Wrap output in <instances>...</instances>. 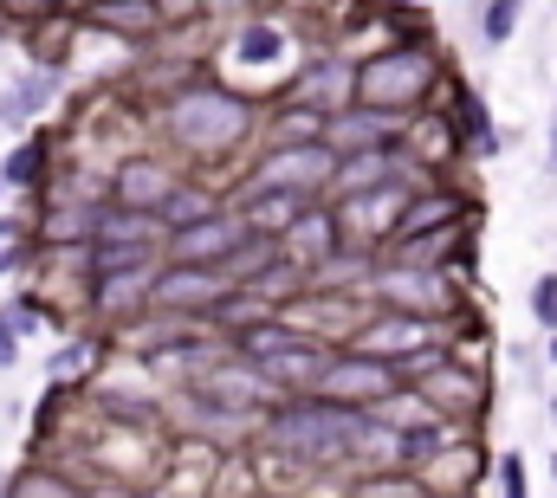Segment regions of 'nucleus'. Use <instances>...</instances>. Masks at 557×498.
<instances>
[{"label": "nucleus", "mask_w": 557, "mask_h": 498, "mask_svg": "<svg viewBox=\"0 0 557 498\" xmlns=\"http://www.w3.org/2000/svg\"><path fill=\"white\" fill-rule=\"evenodd\" d=\"M376 414L363 408H344V401H324V395H292L278 401L260 427V440L273 447L285 466H305V473H350L357 480V453L370 440Z\"/></svg>", "instance_id": "nucleus-1"}, {"label": "nucleus", "mask_w": 557, "mask_h": 498, "mask_svg": "<svg viewBox=\"0 0 557 498\" xmlns=\"http://www.w3.org/2000/svg\"><path fill=\"white\" fill-rule=\"evenodd\" d=\"M156 124L169 136V149L195 155V162H227L234 149H247L260 124H267V104L260 98H240L227 85H182L162 98Z\"/></svg>", "instance_id": "nucleus-2"}, {"label": "nucleus", "mask_w": 557, "mask_h": 498, "mask_svg": "<svg viewBox=\"0 0 557 498\" xmlns=\"http://www.w3.org/2000/svg\"><path fill=\"white\" fill-rule=\"evenodd\" d=\"M441 85H447V65H441V46H428V39H389L357 59V104L383 111V117L416 124L421 111H434Z\"/></svg>", "instance_id": "nucleus-3"}, {"label": "nucleus", "mask_w": 557, "mask_h": 498, "mask_svg": "<svg viewBox=\"0 0 557 498\" xmlns=\"http://www.w3.org/2000/svg\"><path fill=\"white\" fill-rule=\"evenodd\" d=\"M337 182V155L324 142H292V149H267L253 155V169L234 182L227 201H253V195H298V201H331Z\"/></svg>", "instance_id": "nucleus-4"}, {"label": "nucleus", "mask_w": 557, "mask_h": 498, "mask_svg": "<svg viewBox=\"0 0 557 498\" xmlns=\"http://www.w3.org/2000/svg\"><path fill=\"white\" fill-rule=\"evenodd\" d=\"M370 304L376 311H403V318H421V324H447L460 318V278L454 272H428V265H396L376 252V272H370Z\"/></svg>", "instance_id": "nucleus-5"}, {"label": "nucleus", "mask_w": 557, "mask_h": 498, "mask_svg": "<svg viewBox=\"0 0 557 498\" xmlns=\"http://www.w3.org/2000/svg\"><path fill=\"white\" fill-rule=\"evenodd\" d=\"M409 382L396 363H376V357H357V350H337L324 375H318V388L311 395H324V401H344V408H363V414H376V408H389L396 395H403Z\"/></svg>", "instance_id": "nucleus-6"}, {"label": "nucleus", "mask_w": 557, "mask_h": 498, "mask_svg": "<svg viewBox=\"0 0 557 498\" xmlns=\"http://www.w3.org/2000/svg\"><path fill=\"white\" fill-rule=\"evenodd\" d=\"M285 104H305L318 117H337L357 104V52H311L298 72H292V91Z\"/></svg>", "instance_id": "nucleus-7"}, {"label": "nucleus", "mask_w": 557, "mask_h": 498, "mask_svg": "<svg viewBox=\"0 0 557 498\" xmlns=\"http://www.w3.org/2000/svg\"><path fill=\"white\" fill-rule=\"evenodd\" d=\"M227 291H234V278L214 272V265H162V272H156V291H149V311H156V318H188V324H201Z\"/></svg>", "instance_id": "nucleus-8"}, {"label": "nucleus", "mask_w": 557, "mask_h": 498, "mask_svg": "<svg viewBox=\"0 0 557 498\" xmlns=\"http://www.w3.org/2000/svg\"><path fill=\"white\" fill-rule=\"evenodd\" d=\"M409 388L428 401V414L447 421V427H454V421H473V414L486 408V375H480V363H460L454 350H447L434 370H421Z\"/></svg>", "instance_id": "nucleus-9"}, {"label": "nucleus", "mask_w": 557, "mask_h": 498, "mask_svg": "<svg viewBox=\"0 0 557 498\" xmlns=\"http://www.w3.org/2000/svg\"><path fill=\"white\" fill-rule=\"evenodd\" d=\"M278 252L305 272V278H318L337 252H350V240H344V221H337V208L331 201H311L285 234H278Z\"/></svg>", "instance_id": "nucleus-10"}, {"label": "nucleus", "mask_w": 557, "mask_h": 498, "mask_svg": "<svg viewBox=\"0 0 557 498\" xmlns=\"http://www.w3.org/2000/svg\"><path fill=\"white\" fill-rule=\"evenodd\" d=\"M441 344V331L434 324H421V318H403V311H370L363 318V331L350 337V350L357 357H376V363H409V357H421V350H434Z\"/></svg>", "instance_id": "nucleus-11"}, {"label": "nucleus", "mask_w": 557, "mask_h": 498, "mask_svg": "<svg viewBox=\"0 0 557 498\" xmlns=\"http://www.w3.org/2000/svg\"><path fill=\"white\" fill-rule=\"evenodd\" d=\"M247 240H253V227H247V214L227 201L214 221H201V227H188V234L169 240V265H214V272H221Z\"/></svg>", "instance_id": "nucleus-12"}, {"label": "nucleus", "mask_w": 557, "mask_h": 498, "mask_svg": "<svg viewBox=\"0 0 557 498\" xmlns=\"http://www.w3.org/2000/svg\"><path fill=\"white\" fill-rule=\"evenodd\" d=\"M175 188H182V169H175L169 155H149V149L124 155V162L111 169V201H117V208H143V214H156Z\"/></svg>", "instance_id": "nucleus-13"}, {"label": "nucleus", "mask_w": 557, "mask_h": 498, "mask_svg": "<svg viewBox=\"0 0 557 498\" xmlns=\"http://www.w3.org/2000/svg\"><path fill=\"white\" fill-rule=\"evenodd\" d=\"M403 142H409V117H383V111H363V104L324 117V149L331 155H370V149H403Z\"/></svg>", "instance_id": "nucleus-14"}, {"label": "nucleus", "mask_w": 557, "mask_h": 498, "mask_svg": "<svg viewBox=\"0 0 557 498\" xmlns=\"http://www.w3.org/2000/svg\"><path fill=\"white\" fill-rule=\"evenodd\" d=\"M78 26H91V33H104V39H124V46L162 39L156 0H85V7H78Z\"/></svg>", "instance_id": "nucleus-15"}, {"label": "nucleus", "mask_w": 557, "mask_h": 498, "mask_svg": "<svg viewBox=\"0 0 557 498\" xmlns=\"http://www.w3.org/2000/svg\"><path fill=\"white\" fill-rule=\"evenodd\" d=\"M460 221H473V201H467L460 188H447V182H428V188H416V201H409L396 240H421V234H441V227H460ZM396 240H389V247H396Z\"/></svg>", "instance_id": "nucleus-16"}, {"label": "nucleus", "mask_w": 557, "mask_h": 498, "mask_svg": "<svg viewBox=\"0 0 557 498\" xmlns=\"http://www.w3.org/2000/svg\"><path fill=\"white\" fill-rule=\"evenodd\" d=\"M221 208H227V195H221V188H208L201 175H182V188L156 208V227H162V240H175V234H188V227L214 221Z\"/></svg>", "instance_id": "nucleus-17"}, {"label": "nucleus", "mask_w": 557, "mask_h": 498, "mask_svg": "<svg viewBox=\"0 0 557 498\" xmlns=\"http://www.w3.org/2000/svg\"><path fill=\"white\" fill-rule=\"evenodd\" d=\"M447 124L460 129V149L467 155H480V162H493L499 155V129H493V117H486V104H480V91L473 85H447Z\"/></svg>", "instance_id": "nucleus-18"}, {"label": "nucleus", "mask_w": 557, "mask_h": 498, "mask_svg": "<svg viewBox=\"0 0 557 498\" xmlns=\"http://www.w3.org/2000/svg\"><path fill=\"white\" fill-rule=\"evenodd\" d=\"M292 59V33L278 20H247L240 39H234V65H253V72H273Z\"/></svg>", "instance_id": "nucleus-19"}, {"label": "nucleus", "mask_w": 557, "mask_h": 498, "mask_svg": "<svg viewBox=\"0 0 557 498\" xmlns=\"http://www.w3.org/2000/svg\"><path fill=\"white\" fill-rule=\"evenodd\" d=\"M149 240H162V227H156V214H143V208H117V201H104V214H98V240L91 247H149ZM169 247V240H162Z\"/></svg>", "instance_id": "nucleus-20"}, {"label": "nucleus", "mask_w": 557, "mask_h": 498, "mask_svg": "<svg viewBox=\"0 0 557 498\" xmlns=\"http://www.w3.org/2000/svg\"><path fill=\"white\" fill-rule=\"evenodd\" d=\"M7 498H98V493L78 486V480L59 473V466H20V473L7 480Z\"/></svg>", "instance_id": "nucleus-21"}, {"label": "nucleus", "mask_w": 557, "mask_h": 498, "mask_svg": "<svg viewBox=\"0 0 557 498\" xmlns=\"http://www.w3.org/2000/svg\"><path fill=\"white\" fill-rule=\"evenodd\" d=\"M350 498H434V486L421 473H357Z\"/></svg>", "instance_id": "nucleus-22"}, {"label": "nucleus", "mask_w": 557, "mask_h": 498, "mask_svg": "<svg viewBox=\"0 0 557 498\" xmlns=\"http://www.w3.org/2000/svg\"><path fill=\"white\" fill-rule=\"evenodd\" d=\"M46 175H52V149H46V142H20V149L7 155V169H0L7 188H39Z\"/></svg>", "instance_id": "nucleus-23"}, {"label": "nucleus", "mask_w": 557, "mask_h": 498, "mask_svg": "<svg viewBox=\"0 0 557 498\" xmlns=\"http://www.w3.org/2000/svg\"><path fill=\"white\" fill-rule=\"evenodd\" d=\"M519 26H525V0H480V39L486 46H512Z\"/></svg>", "instance_id": "nucleus-24"}, {"label": "nucleus", "mask_w": 557, "mask_h": 498, "mask_svg": "<svg viewBox=\"0 0 557 498\" xmlns=\"http://www.w3.org/2000/svg\"><path fill=\"white\" fill-rule=\"evenodd\" d=\"M26 240H39V234H33L20 214H0V278H7V272L26 259Z\"/></svg>", "instance_id": "nucleus-25"}, {"label": "nucleus", "mask_w": 557, "mask_h": 498, "mask_svg": "<svg viewBox=\"0 0 557 498\" xmlns=\"http://www.w3.org/2000/svg\"><path fill=\"white\" fill-rule=\"evenodd\" d=\"M532 324L545 337H557V272H539L532 278Z\"/></svg>", "instance_id": "nucleus-26"}, {"label": "nucleus", "mask_w": 557, "mask_h": 498, "mask_svg": "<svg viewBox=\"0 0 557 498\" xmlns=\"http://www.w3.org/2000/svg\"><path fill=\"white\" fill-rule=\"evenodd\" d=\"M493 480H499V498H532V480H525V453H499L493 460Z\"/></svg>", "instance_id": "nucleus-27"}, {"label": "nucleus", "mask_w": 557, "mask_h": 498, "mask_svg": "<svg viewBox=\"0 0 557 498\" xmlns=\"http://www.w3.org/2000/svg\"><path fill=\"white\" fill-rule=\"evenodd\" d=\"M0 318H7V331H13L20 344H26V337H33V331L46 324V311H39V298H13V304H0Z\"/></svg>", "instance_id": "nucleus-28"}, {"label": "nucleus", "mask_w": 557, "mask_h": 498, "mask_svg": "<svg viewBox=\"0 0 557 498\" xmlns=\"http://www.w3.org/2000/svg\"><path fill=\"white\" fill-rule=\"evenodd\" d=\"M7 13H20V20H65V13H78V0H0Z\"/></svg>", "instance_id": "nucleus-29"}, {"label": "nucleus", "mask_w": 557, "mask_h": 498, "mask_svg": "<svg viewBox=\"0 0 557 498\" xmlns=\"http://www.w3.org/2000/svg\"><path fill=\"white\" fill-rule=\"evenodd\" d=\"M260 7L267 0H201V20H240L247 26V20H260Z\"/></svg>", "instance_id": "nucleus-30"}, {"label": "nucleus", "mask_w": 557, "mask_h": 498, "mask_svg": "<svg viewBox=\"0 0 557 498\" xmlns=\"http://www.w3.org/2000/svg\"><path fill=\"white\" fill-rule=\"evenodd\" d=\"M156 20H162V33L195 26V20H201V0H156Z\"/></svg>", "instance_id": "nucleus-31"}, {"label": "nucleus", "mask_w": 557, "mask_h": 498, "mask_svg": "<svg viewBox=\"0 0 557 498\" xmlns=\"http://www.w3.org/2000/svg\"><path fill=\"white\" fill-rule=\"evenodd\" d=\"M0 370H20V337L7 331V318H0Z\"/></svg>", "instance_id": "nucleus-32"}, {"label": "nucleus", "mask_w": 557, "mask_h": 498, "mask_svg": "<svg viewBox=\"0 0 557 498\" xmlns=\"http://www.w3.org/2000/svg\"><path fill=\"white\" fill-rule=\"evenodd\" d=\"M545 169L557 175V104H552V129H545Z\"/></svg>", "instance_id": "nucleus-33"}, {"label": "nucleus", "mask_w": 557, "mask_h": 498, "mask_svg": "<svg viewBox=\"0 0 557 498\" xmlns=\"http://www.w3.org/2000/svg\"><path fill=\"white\" fill-rule=\"evenodd\" d=\"M545 363L557 370V337H545Z\"/></svg>", "instance_id": "nucleus-34"}, {"label": "nucleus", "mask_w": 557, "mask_h": 498, "mask_svg": "<svg viewBox=\"0 0 557 498\" xmlns=\"http://www.w3.org/2000/svg\"><path fill=\"white\" fill-rule=\"evenodd\" d=\"M552 427H557V395H552Z\"/></svg>", "instance_id": "nucleus-35"}, {"label": "nucleus", "mask_w": 557, "mask_h": 498, "mask_svg": "<svg viewBox=\"0 0 557 498\" xmlns=\"http://www.w3.org/2000/svg\"><path fill=\"white\" fill-rule=\"evenodd\" d=\"M552 480H557V453H552Z\"/></svg>", "instance_id": "nucleus-36"}, {"label": "nucleus", "mask_w": 557, "mask_h": 498, "mask_svg": "<svg viewBox=\"0 0 557 498\" xmlns=\"http://www.w3.org/2000/svg\"><path fill=\"white\" fill-rule=\"evenodd\" d=\"M0 201H7V182H0Z\"/></svg>", "instance_id": "nucleus-37"}, {"label": "nucleus", "mask_w": 557, "mask_h": 498, "mask_svg": "<svg viewBox=\"0 0 557 498\" xmlns=\"http://www.w3.org/2000/svg\"><path fill=\"white\" fill-rule=\"evenodd\" d=\"M0 498H7V486H0Z\"/></svg>", "instance_id": "nucleus-38"}, {"label": "nucleus", "mask_w": 557, "mask_h": 498, "mask_svg": "<svg viewBox=\"0 0 557 498\" xmlns=\"http://www.w3.org/2000/svg\"><path fill=\"white\" fill-rule=\"evenodd\" d=\"M78 7H85V0H78Z\"/></svg>", "instance_id": "nucleus-39"}]
</instances>
